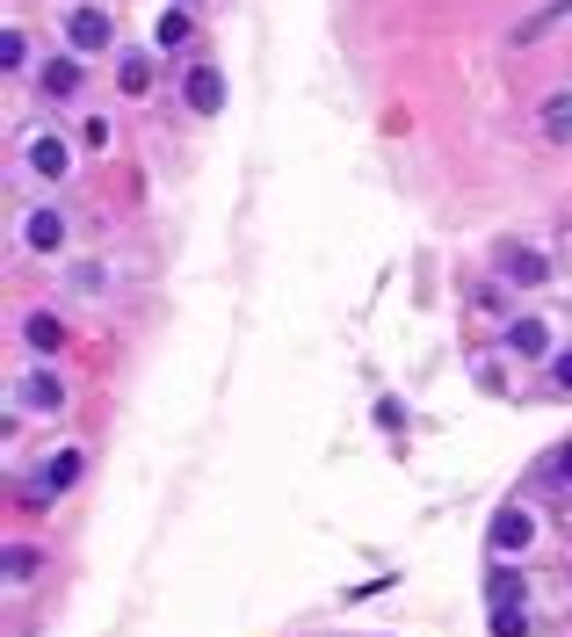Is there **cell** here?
Instances as JSON below:
<instances>
[{
	"label": "cell",
	"mask_w": 572,
	"mask_h": 637,
	"mask_svg": "<svg viewBox=\"0 0 572 637\" xmlns=\"http://www.w3.org/2000/svg\"><path fill=\"white\" fill-rule=\"evenodd\" d=\"M529 507H500L493 514V551H507V558H515V551H529Z\"/></svg>",
	"instance_id": "cell-3"
},
{
	"label": "cell",
	"mask_w": 572,
	"mask_h": 637,
	"mask_svg": "<svg viewBox=\"0 0 572 637\" xmlns=\"http://www.w3.org/2000/svg\"><path fill=\"white\" fill-rule=\"evenodd\" d=\"M507 341H515V355H544V348H551V326H544V319H515Z\"/></svg>",
	"instance_id": "cell-12"
},
{
	"label": "cell",
	"mask_w": 572,
	"mask_h": 637,
	"mask_svg": "<svg viewBox=\"0 0 572 637\" xmlns=\"http://www.w3.org/2000/svg\"><path fill=\"white\" fill-rule=\"evenodd\" d=\"M22 333H29V348H37V355H51L58 341H66V326H58L51 312H29V319H22Z\"/></svg>",
	"instance_id": "cell-9"
},
{
	"label": "cell",
	"mask_w": 572,
	"mask_h": 637,
	"mask_svg": "<svg viewBox=\"0 0 572 637\" xmlns=\"http://www.w3.org/2000/svg\"><path fill=\"white\" fill-rule=\"evenodd\" d=\"M73 87H80V66H73V58H51V66H44V95H51V102H66Z\"/></svg>",
	"instance_id": "cell-11"
},
{
	"label": "cell",
	"mask_w": 572,
	"mask_h": 637,
	"mask_svg": "<svg viewBox=\"0 0 572 637\" xmlns=\"http://www.w3.org/2000/svg\"><path fill=\"white\" fill-rule=\"evenodd\" d=\"M558 478H565V485H572V442H565V449H558Z\"/></svg>",
	"instance_id": "cell-20"
},
{
	"label": "cell",
	"mask_w": 572,
	"mask_h": 637,
	"mask_svg": "<svg viewBox=\"0 0 572 637\" xmlns=\"http://www.w3.org/2000/svg\"><path fill=\"white\" fill-rule=\"evenodd\" d=\"M551 377H558V391H572V348H558V362H551Z\"/></svg>",
	"instance_id": "cell-19"
},
{
	"label": "cell",
	"mask_w": 572,
	"mask_h": 637,
	"mask_svg": "<svg viewBox=\"0 0 572 637\" xmlns=\"http://www.w3.org/2000/svg\"><path fill=\"white\" fill-rule=\"evenodd\" d=\"M29 167H37V174H51V181H58V174H66V145H58L51 131H37V138H29Z\"/></svg>",
	"instance_id": "cell-7"
},
{
	"label": "cell",
	"mask_w": 572,
	"mask_h": 637,
	"mask_svg": "<svg viewBox=\"0 0 572 637\" xmlns=\"http://www.w3.org/2000/svg\"><path fill=\"white\" fill-rule=\"evenodd\" d=\"M515 601H522V580L515 572H493V609H515Z\"/></svg>",
	"instance_id": "cell-16"
},
{
	"label": "cell",
	"mask_w": 572,
	"mask_h": 637,
	"mask_svg": "<svg viewBox=\"0 0 572 637\" xmlns=\"http://www.w3.org/2000/svg\"><path fill=\"white\" fill-rule=\"evenodd\" d=\"M189 109H196V116H218V109H225V80H218V66H196V73H189Z\"/></svg>",
	"instance_id": "cell-4"
},
{
	"label": "cell",
	"mask_w": 572,
	"mask_h": 637,
	"mask_svg": "<svg viewBox=\"0 0 572 637\" xmlns=\"http://www.w3.org/2000/svg\"><path fill=\"white\" fill-rule=\"evenodd\" d=\"M544 138H551V145H572V95L544 102Z\"/></svg>",
	"instance_id": "cell-13"
},
{
	"label": "cell",
	"mask_w": 572,
	"mask_h": 637,
	"mask_svg": "<svg viewBox=\"0 0 572 637\" xmlns=\"http://www.w3.org/2000/svg\"><path fill=\"white\" fill-rule=\"evenodd\" d=\"M493 637H529V616L522 609H493Z\"/></svg>",
	"instance_id": "cell-17"
},
{
	"label": "cell",
	"mask_w": 572,
	"mask_h": 637,
	"mask_svg": "<svg viewBox=\"0 0 572 637\" xmlns=\"http://www.w3.org/2000/svg\"><path fill=\"white\" fill-rule=\"evenodd\" d=\"M116 87H124V95H153V58H145V51H124V66H116Z\"/></svg>",
	"instance_id": "cell-6"
},
{
	"label": "cell",
	"mask_w": 572,
	"mask_h": 637,
	"mask_svg": "<svg viewBox=\"0 0 572 637\" xmlns=\"http://www.w3.org/2000/svg\"><path fill=\"white\" fill-rule=\"evenodd\" d=\"M565 15H572V0H558V8H536V15H529V22L515 29V44H536V37H544V29H558Z\"/></svg>",
	"instance_id": "cell-14"
},
{
	"label": "cell",
	"mask_w": 572,
	"mask_h": 637,
	"mask_svg": "<svg viewBox=\"0 0 572 637\" xmlns=\"http://www.w3.org/2000/svg\"><path fill=\"white\" fill-rule=\"evenodd\" d=\"M37 572V558H29V543H8V580H29Z\"/></svg>",
	"instance_id": "cell-18"
},
{
	"label": "cell",
	"mask_w": 572,
	"mask_h": 637,
	"mask_svg": "<svg viewBox=\"0 0 572 637\" xmlns=\"http://www.w3.org/2000/svg\"><path fill=\"white\" fill-rule=\"evenodd\" d=\"M22 399H29V406H37V413H58V406H66V384H58L51 370H37V377H29V384H22Z\"/></svg>",
	"instance_id": "cell-8"
},
{
	"label": "cell",
	"mask_w": 572,
	"mask_h": 637,
	"mask_svg": "<svg viewBox=\"0 0 572 637\" xmlns=\"http://www.w3.org/2000/svg\"><path fill=\"white\" fill-rule=\"evenodd\" d=\"M174 8H189V0H174Z\"/></svg>",
	"instance_id": "cell-21"
},
{
	"label": "cell",
	"mask_w": 572,
	"mask_h": 637,
	"mask_svg": "<svg viewBox=\"0 0 572 637\" xmlns=\"http://www.w3.org/2000/svg\"><path fill=\"white\" fill-rule=\"evenodd\" d=\"M22 239H29V254H58V239H66V218H58V210H29Z\"/></svg>",
	"instance_id": "cell-5"
},
{
	"label": "cell",
	"mask_w": 572,
	"mask_h": 637,
	"mask_svg": "<svg viewBox=\"0 0 572 637\" xmlns=\"http://www.w3.org/2000/svg\"><path fill=\"white\" fill-rule=\"evenodd\" d=\"M66 51H73V58L109 51V15H102V8H73V15H66Z\"/></svg>",
	"instance_id": "cell-1"
},
{
	"label": "cell",
	"mask_w": 572,
	"mask_h": 637,
	"mask_svg": "<svg viewBox=\"0 0 572 637\" xmlns=\"http://www.w3.org/2000/svg\"><path fill=\"white\" fill-rule=\"evenodd\" d=\"M544 276H551V268H544V254H529V247H515V254H507V283H522V290H529V283H544Z\"/></svg>",
	"instance_id": "cell-10"
},
{
	"label": "cell",
	"mask_w": 572,
	"mask_h": 637,
	"mask_svg": "<svg viewBox=\"0 0 572 637\" xmlns=\"http://www.w3.org/2000/svg\"><path fill=\"white\" fill-rule=\"evenodd\" d=\"M160 44H189V8H167L160 15Z\"/></svg>",
	"instance_id": "cell-15"
},
{
	"label": "cell",
	"mask_w": 572,
	"mask_h": 637,
	"mask_svg": "<svg viewBox=\"0 0 572 637\" xmlns=\"http://www.w3.org/2000/svg\"><path fill=\"white\" fill-rule=\"evenodd\" d=\"M73 478H80V449H58V457L44 464V478H29V500H51V493H66Z\"/></svg>",
	"instance_id": "cell-2"
}]
</instances>
